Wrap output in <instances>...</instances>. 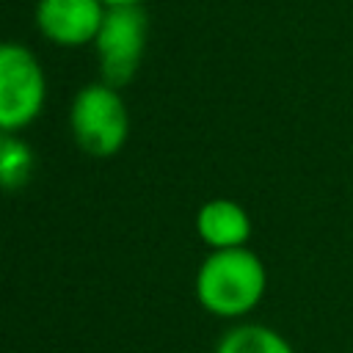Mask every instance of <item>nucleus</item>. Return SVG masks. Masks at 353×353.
<instances>
[{"label":"nucleus","mask_w":353,"mask_h":353,"mask_svg":"<svg viewBox=\"0 0 353 353\" xmlns=\"http://www.w3.org/2000/svg\"><path fill=\"white\" fill-rule=\"evenodd\" d=\"M193 290L204 312L223 320H237L254 312L265 298L268 270L248 245L218 248L201 259Z\"/></svg>","instance_id":"nucleus-1"},{"label":"nucleus","mask_w":353,"mask_h":353,"mask_svg":"<svg viewBox=\"0 0 353 353\" xmlns=\"http://www.w3.org/2000/svg\"><path fill=\"white\" fill-rule=\"evenodd\" d=\"M130 108L121 88L97 80L83 85L69 105V132L80 152L91 157H113L130 138Z\"/></svg>","instance_id":"nucleus-2"},{"label":"nucleus","mask_w":353,"mask_h":353,"mask_svg":"<svg viewBox=\"0 0 353 353\" xmlns=\"http://www.w3.org/2000/svg\"><path fill=\"white\" fill-rule=\"evenodd\" d=\"M47 102V74L36 52L19 41H0V132H22Z\"/></svg>","instance_id":"nucleus-3"},{"label":"nucleus","mask_w":353,"mask_h":353,"mask_svg":"<svg viewBox=\"0 0 353 353\" xmlns=\"http://www.w3.org/2000/svg\"><path fill=\"white\" fill-rule=\"evenodd\" d=\"M146 39H149V17L143 6L108 8L94 39L99 80L116 88L132 83L146 52Z\"/></svg>","instance_id":"nucleus-4"},{"label":"nucleus","mask_w":353,"mask_h":353,"mask_svg":"<svg viewBox=\"0 0 353 353\" xmlns=\"http://www.w3.org/2000/svg\"><path fill=\"white\" fill-rule=\"evenodd\" d=\"M108 6L102 0H36V30L55 47L94 44Z\"/></svg>","instance_id":"nucleus-5"},{"label":"nucleus","mask_w":353,"mask_h":353,"mask_svg":"<svg viewBox=\"0 0 353 353\" xmlns=\"http://www.w3.org/2000/svg\"><path fill=\"white\" fill-rule=\"evenodd\" d=\"M251 215L234 199H210L196 212V234L210 248H240L251 237Z\"/></svg>","instance_id":"nucleus-6"},{"label":"nucleus","mask_w":353,"mask_h":353,"mask_svg":"<svg viewBox=\"0 0 353 353\" xmlns=\"http://www.w3.org/2000/svg\"><path fill=\"white\" fill-rule=\"evenodd\" d=\"M215 353H295V350L279 331L259 323H240L218 339Z\"/></svg>","instance_id":"nucleus-7"},{"label":"nucleus","mask_w":353,"mask_h":353,"mask_svg":"<svg viewBox=\"0 0 353 353\" xmlns=\"http://www.w3.org/2000/svg\"><path fill=\"white\" fill-rule=\"evenodd\" d=\"M36 168L33 149L19 138V132H0V188L22 190Z\"/></svg>","instance_id":"nucleus-8"},{"label":"nucleus","mask_w":353,"mask_h":353,"mask_svg":"<svg viewBox=\"0 0 353 353\" xmlns=\"http://www.w3.org/2000/svg\"><path fill=\"white\" fill-rule=\"evenodd\" d=\"M108 8H116V6H143V0H102Z\"/></svg>","instance_id":"nucleus-9"}]
</instances>
